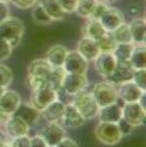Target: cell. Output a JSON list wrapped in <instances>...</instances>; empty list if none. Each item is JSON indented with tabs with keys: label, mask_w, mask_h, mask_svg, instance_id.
I'll return each instance as SVG.
<instances>
[{
	"label": "cell",
	"mask_w": 146,
	"mask_h": 147,
	"mask_svg": "<svg viewBox=\"0 0 146 147\" xmlns=\"http://www.w3.org/2000/svg\"><path fill=\"white\" fill-rule=\"evenodd\" d=\"M24 32H26L24 23L16 17L10 16L0 23V38L10 42V45L14 48L21 44Z\"/></svg>",
	"instance_id": "obj_1"
},
{
	"label": "cell",
	"mask_w": 146,
	"mask_h": 147,
	"mask_svg": "<svg viewBox=\"0 0 146 147\" xmlns=\"http://www.w3.org/2000/svg\"><path fill=\"white\" fill-rule=\"evenodd\" d=\"M70 104H72L77 109V111L82 115V117L86 121L95 118L99 111V106L94 100L92 93L86 89L72 95Z\"/></svg>",
	"instance_id": "obj_2"
},
{
	"label": "cell",
	"mask_w": 146,
	"mask_h": 147,
	"mask_svg": "<svg viewBox=\"0 0 146 147\" xmlns=\"http://www.w3.org/2000/svg\"><path fill=\"white\" fill-rule=\"evenodd\" d=\"M94 135L99 142L106 146H116L123 139V135L121 134L117 124L106 123V122H99L95 125Z\"/></svg>",
	"instance_id": "obj_3"
},
{
	"label": "cell",
	"mask_w": 146,
	"mask_h": 147,
	"mask_svg": "<svg viewBox=\"0 0 146 147\" xmlns=\"http://www.w3.org/2000/svg\"><path fill=\"white\" fill-rule=\"evenodd\" d=\"M91 93H92L94 100L97 101L99 107L110 105L112 102H116L118 99L116 86L111 82H109L107 80L101 81V82H97L93 86Z\"/></svg>",
	"instance_id": "obj_4"
},
{
	"label": "cell",
	"mask_w": 146,
	"mask_h": 147,
	"mask_svg": "<svg viewBox=\"0 0 146 147\" xmlns=\"http://www.w3.org/2000/svg\"><path fill=\"white\" fill-rule=\"evenodd\" d=\"M88 78L87 74H66L62 83V92L66 95L72 96L83 89H87Z\"/></svg>",
	"instance_id": "obj_5"
},
{
	"label": "cell",
	"mask_w": 146,
	"mask_h": 147,
	"mask_svg": "<svg viewBox=\"0 0 146 147\" xmlns=\"http://www.w3.org/2000/svg\"><path fill=\"white\" fill-rule=\"evenodd\" d=\"M59 99V93L52 89L50 86L46 84L44 87H41L39 89L32 90L30 94V104L41 111L42 109H45L48 104H51L52 101Z\"/></svg>",
	"instance_id": "obj_6"
},
{
	"label": "cell",
	"mask_w": 146,
	"mask_h": 147,
	"mask_svg": "<svg viewBox=\"0 0 146 147\" xmlns=\"http://www.w3.org/2000/svg\"><path fill=\"white\" fill-rule=\"evenodd\" d=\"M122 117L134 128L143 125L145 123V118H146V109H144L139 101L123 102Z\"/></svg>",
	"instance_id": "obj_7"
},
{
	"label": "cell",
	"mask_w": 146,
	"mask_h": 147,
	"mask_svg": "<svg viewBox=\"0 0 146 147\" xmlns=\"http://www.w3.org/2000/svg\"><path fill=\"white\" fill-rule=\"evenodd\" d=\"M62 68L66 74H87L88 62L76 50L68 51Z\"/></svg>",
	"instance_id": "obj_8"
},
{
	"label": "cell",
	"mask_w": 146,
	"mask_h": 147,
	"mask_svg": "<svg viewBox=\"0 0 146 147\" xmlns=\"http://www.w3.org/2000/svg\"><path fill=\"white\" fill-rule=\"evenodd\" d=\"M59 123L65 129H77V128H81L86 123V119L77 111V109L72 104L69 102V104H65L64 112L62 115Z\"/></svg>",
	"instance_id": "obj_9"
},
{
	"label": "cell",
	"mask_w": 146,
	"mask_h": 147,
	"mask_svg": "<svg viewBox=\"0 0 146 147\" xmlns=\"http://www.w3.org/2000/svg\"><path fill=\"white\" fill-rule=\"evenodd\" d=\"M117 89V98L118 100H121L122 102H134V101H139L140 98L144 93L138 86L130 80V81H126L116 86Z\"/></svg>",
	"instance_id": "obj_10"
},
{
	"label": "cell",
	"mask_w": 146,
	"mask_h": 147,
	"mask_svg": "<svg viewBox=\"0 0 146 147\" xmlns=\"http://www.w3.org/2000/svg\"><path fill=\"white\" fill-rule=\"evenodd\" d=\"M39 134L45 140L47 146L54 147L60 140H63L66 136V130L65 128L60 125L59 122H50L47 125L44 127V129Z\"/></svg>",
	"instance_id": "obj_11"
},
{
	"label": "cell",
	"mask_w": 146,
	"mask_h": 147,
	"mask_svg": "<svg viewBox=\"0 0 146 147\" xmlns=\"http://www.w3.org/2000/svg\"><path fill=\"white\" fill-rule=\"evenodd\" d=\"M21 102L22 98L18 92L14 89H5L1 96H0V111L9 117V116L16 112Z\"/></svg>",
	"instance_id": "obj_12"
},
{
	"label": "cell",
	"mask_w": 146,
	"mask_h": 147,
	"mask_svg": "<svg viewBox=\"0 0 146 147\" xmlns=\"http://www.w3.org/2000/svg\"><path fill=\"white\" fill-rule=\"evenodd\" d=\"M94 68L97 72L99 74L101 77L107 78L109 76L112 74V71L116 68L117 60L114 57L112 53H107V52H100L94 60Z\"/></svg>",
	"instance_id": "obj_13"
},
{
	"label": "cell",
	"mask_w": 146,
	"mask_h": 147,
	"mask_svg": "<svg viewBox=\"0 0 146 147\" xmlns=\"http://www.w3.org/2000/svg\"><path fill=\"white\" fill-rule=\"evenodd\" d=\"M5 125V133L7 138L14 139L17 136H22V135H27L29 133L30 127L24 122L23 119H21L18 116L16 115H11L9 116L6 121L4 122Z\"/></svg>",
	"instance_id": "obj_14"
},
{
	"label": "cell",
	"mask_w": 146,
	"mask_h": 147,
	"mask_svg": "<svg viewBox=\"0 0 146 147\" xmlns=\"http://www.w3.org/2000/svg\"><path fill=\"white\" fill-rule=\"evenodd\" d=\"M99 22L106 32H112L115 28H117L120 24L124 22V16L120 9L109 5L107 9L104 11V13L99 18Z\"/></svg>",
	"instance_id": "obj_15"
},
{
	"label": "cell",
	"mask_w": 146,
	"mask_h": 147,
	"mask_svg": "<svg viewBox=\"0 0 146 147\" xmlns=\"http://www.w3.org/2000/svg\"><path fill=\"white\" fill-rule=\"evenodd\" d=\"M122 105L123 102L118 100L116 102H112L110 105L99 107L98 117L99 122H106V123H117L122 118Z\"/></svg>",
	"instance_id": "obj_16"
},
{
	"label": "cell",
	"mask_w": 146,
	"mask_h": 147,
	"mask_svg": "<svg viewBox=\"0 0 146 147\" xmlns=\"http://www.w3.org/2000/svg\"><path fill=\"white\" fill-rule=\"evenodd\" d=\"M133 71H134V69L132 68L129 62H117L116 68L106 80L109 82L114 83L115 86H117L122 82L130 81L133 76Z\"/></svg>",
	"instance_id": "obj_17"
},
{
	"label": "cell",
	"mask_w": 146,
	"mask_h": 147,
	"mask_svg": "<svg viewBox=\"0 0 146 147\" xmlns=\"http://www.w3.org/2000/svg\"><path fill=\"white\" fill-rule=\"evenodd\" d=\"M76 51L80 53L88 63L93 62V60L98 57V54L100 53L99 47L97 45V41L93 39L86 38V36H82V39L77 42Z\"/></svg>",
	"instance_id": "obj_18"
},
{
	"label": "cell",
	"mask_w": 146,
	"mask_h": 147,
	"mask_svg": "<svg viewBox=\"0 0 146 147\" xmlns=\"http://www.w3.org/2000/svg\"><path fill=\"white\" fill-rule=\"evenodd\" d=\"M18 116L21 119H23L29 127H33L38 123V121L40 118V111L36 107H34L32 104L29 102H21V105L18 106L16 110V112L14 113Z\"/></svg>",
	"instance_id": "obj_19"
},
{
	"label": "cell",
	"mask_w": 146,
	"mask_h": 147,
	"mask_svg": "<svg viewBox=\"0 0 146 147\" xmlns=\"http://www.w3.org/2000/svg\"><path fill=\"white\" fill-rule=\"evenodd\" d=\"M64 107H65V104L62 100H54L51 104L42 109L40 111V117L44 118L47 123L50 122H59L60 118H62V115L64 112Z\"/></svg>",
	"instance_id": "obj_20"
},
{
	"label": "cell",
	"mask_w": 146,
	"mask_h": 147,
	"mask_svg": "<svg viewBox=\"0 0 146 147\" xmlns=\"http://www.w3.org/2000/svg\"><path fill=\"white\" fill-rule=\"evenodd\" d=\"M132 42L134 45H145L146 40V21L144 17H135L129 23Z\"/></svg>",
	"instance_id": "obj_21"
},
{
	"label": "cell",
	"mask_w": 146,
	"mask_h": 147,
	"mask_svg": "<svg viewBox=\"0 0 146 147\" xmlns=\"http://www.w3.org/2000/svg\"><path fill=\"white\" fill-rule=\"evenodd\" d=\"M68 50L63 45H53L47 50L45 59L52 68H62Z\"/></svg>",
	"instance_id": "obj_22"
},
{
	"label": "cell",
	"mask_w": 146,
	"mask_h": 147,
	"mask_svg": "<svg viewBox=\"0 0 146 147\" xmlns=\"http://www.w3.org/2000/svg\"><path fill=\"white\" fill-rule=\"evenodd\" d=\"M81 32H82V36H86V38L93 39L97 41L106 33V30L104 29V27L101 26V23L98 20L87 18V21L84 22Z\"/></svg>",
	"instance_id": "obj_23"
},
{
	"label": "cell",
	"mask_w": 146,
	"mask_h": 147,
	"mask_svg": "<svg viewBox=\"0 0 146 147\" xmlns=\"http://www.w3.org/2000/svg\"><path fill=\"white\" fill-rule=\"evenodd\" d=\"M51 69H52V66L47 63V60L45 58H38L29 63L27 75L48 77V75H50V72H51Z\"/></svg>",
	"instance_id": "obj_24"
},
{
	"label": "cell",
	"mask_w": 146,
	"mask_h": 147,
	"mask_svg": "<svg viewBox=\"0 0 146 147\" xmlns=\"http://www.w3.org/2000/svg\"><path fill=\"white\" fill-rule=\"evenodd\" d=\"M129 63L134 70L146 69V48L145 45H134Z\"/></svg>",
	"instance_id": "obj_25"
},
{
	"label": "cell",
	"mask_w": 146,
	"mask_h": 147,
	"mask_svg": "<svg viewBox=\"0 0 146 147\" xmlns=\"http://www.w3.org/2000/svg\"><path fill=\"white\" fill-rule=\"evenodd\" d=\"M39 1L41 3L42 7L45 9L47 15L51 17V20L53 22L64 20L65 13L62 11V9H60V6H59L57 0H39Z\"/></svg>",
	"instance_id": "obj_26"
},
{
	"label": "cell",
	"mask_w": 146,
	"mask_h": 147,
	"mask_svg": "<svg viewBox=\"0 0 146 147\" xmlns=\"http://www.w3.org/2000/svg\"><path fill=\"white\" fill-rule=\"evenodd\" d=\"M110 33L112 34L115 41H116V44H129V42H132V35H130L129 24L126 23V22H123L122 24H120L117 28H115Z\"/></svg>",
	"instance_id": "obj_27"
},
{
	"label": "cell",
	"mask_w": 146,
	"mask_h": 147,
	"mask_svg": "<svg viewBox=\"0 0 146 147\" xmlns=\"http://www.w3.org/2000/svg\"><path fill=\"white\" fill-rule=\"evenodd\" d=\"M64 75H65V71L63 70V68H52L50 75L47 77V84L52 89L60 93L62 92V83H63Z\"/></svg>",
	"instance_id": "obj_28"
},
{
	"label": "cell",
	"mask_w": 146,
	"mask_h": 147,
	"mask_svg": "<svg viewBox=\"0 0 146 147\" xmlns=\"http://www.w3.org/2000/svg\"><path fill=\"white\" fill-rule=\"evenodd\" d=\"M133 48H134V44H132V42H129V44H116L112 54L117 62H129Z\"/></svg>",
	"instance_id": "obj_29"
},
{
	"label": "cell",
	"mask_w": 146,
	"mask_h": 147,
	"mask_svg": "<svg viewBox=\"0 0 146 147\" xmlns=\"http://www.w3.org/2000/svg\"><path fill=\"white\" fill-rule=\"evenodd\" d=\"M33 12H32V17H33V21L36 24H40V26H48L51 24L53 21L51 20V17L47 15V12L45 11V9L42 7L41 3L36 1V4L33 6Z\"/></svg>",
	"instance_id": "obj_30"
},
{
	"label": "cell",
	"mask_w": 146,
	"mask_h": 147,
	"mask_svg": "<svg viewBox=\"0 0 146 147\" xmlns=\"http://www.w3.org/2000/svg\"><path fill=\"white\" fill-rule=\"evenodd\" d=\"M97 45H98L100 52L112 53L115 46H116V41H115L114 36L110 32H106L100 39L97 40Z\"/></svg>",
	"instance_id": "obj_31"
},
{
	"label": "cell",
	"mask_w": 146,
	"mask_h": 147,
	"mask_svg": "<svg viewBox=\"0 0 146 147\" xmlns=\"http://www.w3.org/2000/svg\"><path fill=\"white\" fill-rule=\"evenodd\" d=\"M95 1L97 0H77L75 13L77 16L87 20V18L89 17V15H91V11H92Z\"/></svg>",
	"instance_id": "obj_32"
},
{
	"label": "cell",
	"mask_w": 146,
	"mask_h": 147,
	"mask_svg": "<svg viewBox=\"0 0 146 147\" xmlns=\"http://www.w3.org/2000/svg\"><path fill=\"white\" fill-rule=\"evenodd\" d=\"M14 81V72L7 65L0 63V87L7 89Z\"/></svg>",
	"instance_id": "obj_33"
},
{
	"label": "cell",
	"mask_w": 146,
	"mask_h": 147,
	"mask_svg": "<svg viewBox=\"0 0 146 147\" xmlns=\"http://www.w3.org/2000/svg\"><path fill=\"white\" fill-rule=\"evenodd\" d=\"M26 83L30 90L39 89L41 87L47 84V77H41V76H33V75H27Z\"/></svg>",
	"instance_id": "obj_34"
},
{
	"label": "cell",
	"mask_w": 146,
	"mask_h": 147,
	"mask_svg": "<svg viewBox=\"0 0 146 147\" xmlns=\"http://www.w3.org/2000/svg\"><path fill=\"white\" fill-rule=\"evenodd\" d=\"M132 81L143 92H146V69H138L133 71Z\"/></svg>",
	"instance_id": "obj_35"
},
{
	"label": "cell",
	"mask_w": 146,
	"mask_h": 147,
	"mask_svg": "<svg viewBox=\"0 0 146 147\" xmlns=\"http://www.w3.org/2000/svg\"><path fill=\"white\" fill-rule=\"evenodd\" d=\"M107 4L105 1H103V0H97L92 11H91V15L88 18H91V20H98L101 17V15L104 13V11L107 9Z\"/></svg>",
	"instance_id": "obj_36"
},
{
	"label": "cell",
	"mask_w": 146,
	"mask_h": 147,
	"mask_svg": "<svg viewBox=\"0 0 146 147\" xmlns=\"http://www.w3.org/2000/svg\"><path fill=\"white\" fill-rule=\"evenodd\" d=\"M14 50L15 48L10 45V42L0 38V62H4V60L9 59L11 57L12 52H14Z\"/></svg>",
	"instance_id": "obj_37"
},
{
	"label": "cell",
	"mask_w": 146,
	"mask_h": 147,
	"mask_svg": "<svg viewBox=\"0 0 146 147\" xmlns=\"http://www.w3.org/2000/svg\"><path fill=\"white\" fill-rule=\"evenodd\" d=\"M64 13H74L77 0H57Z\"/></svg>",
	"instance_id": "obj_38"
},
{
	"label": "cell",
	"mask_w": 146,
	"mask_h": 147,
	"mask_svg": "<svg viewBox=\"0 0 146 147\" xmlns=\"http://www.w3.org/2000/svg\"><path fill=\"white\" fill-rule=\"evenodd\" d=\"M10 147H29V135H22L11 139L10 141H7Z\"/></svg>",
	"instance_id": "obj_39"
},
{
	"label": "cell",
	"mask_w": 146,
	"mask_h": 147,
	"mask_svg": "<svg viewBox=\"0 0 146 147\" xmlns=\"http://www.w3.org/2000/svg\"><path fill=\"white\" fill-rule=\"evenodd\" d=\"M117 127H118V129H120V131H121V134H122L123 136H126V135H129V134L133 131V129H134V127H133L132 124H129L128 122H127L123 117L121 118L118 122H117Z\"/></svg>",
	"instance_id": "obj_40"
},
{
	"label": "cell",
	"mask_w": 146,
	"mask_h": 147,
	"mask_svg": "<svg viewBox=\"0 0 146 147\" xmlns=\"http://www.w3.org/2000/svg\"><path fill=\"white\" fill-rule=\"evenodd\" d=\"M10 1L14 4L17 9L28 10V9H32L38 0H10Z\"/></svg>",
	"instance_id": "obj_41"
},
{
	"label": "cell",
	"mask_w": 146,
	"mask_h": 147,
	"mask_svg": "<svg viewBox=\"0 0 146 147\" xmlns=\"http://www.w3.org/2000/svg\"><path fill=\"white\" fill-rule=\"evenodd\" d=\"M29 147H47V144L38 133L34 136H29Z\"/></svg>",
	"instance_id": "obj_42"
},
{
	"label": "cell",
	"mask_w": 146,
	"mask_h": 147,
	"mask_svg": "<svg viewBox=\"0 0 146 147\" xmlns=\"http://www.w3.org/2000/svg\"><path fill=\"white\" fill-rule=\"evenodd\" d=\"M9 17H10V7L7 3L0 1V23L4 22Z\"/></svg>",
	"instance_id": "obj_43"
},
{
	"label": "cell",
	"mask_w": 146,
	"mask_h": 147,
	"mask_svg": "<svg viewBox=\"0 0 146 147\" xmlns=\"http://www.w3.org/2000/svg\"><path fill=\"white\" fill-rule=\"evenodd\" d=\"M54 147H80V146H78V144L75 141V140L65 136L63 140H60Z\"/></svg>",
	"instance_id": "obj_44"
},
{
	"label": "cell",
	"mask_w": 146,
	"mask_h": 147,
	"mask_svg": "<svg viewBox=\"0 0 146 147\" xmlns=\"http://www.w3.org/2000/svg\"><path fill=\"white\" fill-rule=\"evenodd\" d=\"M128 12H129V15H132V16L139 17V15H140V12H141V9H140V6H139V5L132 4L128 7Z\"/></svg>",
	"instance_id": "obj_45"
},
{
	"label": "cell",
	"mask_w": 146,
	"mask_h": 147,
	"mask_svg": "<svg viewBox=\"0 0 146 147\" xmlns=\"http://www.w3.org/2000/svg\"><path fill=\"white\" fill-rule=\"evenodd\" d=\"M5 144H7V135H6V133L4 130L0 129V147Z\"/></svg>",
	"instance_id": "obj_46"
},
{
	"label": "cell",
	"mask_w": 146,
	"mask_h": 147,
	"mask_svg": "<svg viewBox=\"0 0 146 147\" xmlns=\"http://www.w3.org/2000/svg\"><path fill=\"white\" fill-rule=\"evenodd\" d=\"M6 118H7V116H6V115H4L1 111H0V125H1V124H4V122L6 121Z\"/></svg>",
	"instance_id": "obj_47"
},
{
	"label": "cell",
	"mask_w": 146,
	"mask_h": 147,
	"mask_svg": "<svg viewBox=\"0 0 146 147\" xmlns=\"http://www.w3.org/2000/svg\"><path fill=\"white\" fill-rule=\"evenodd\" d=\"M103 1H105L107 5H111V4H114V3H116L117 0H103Z\"/></svg>",
	"instance_id": "obj_48"
},
{
	"label": "cell",
	"mask_w": 146,
	"mask_h": 147,
	"mask_svg": "<svg viewBox=\"0 0 146 147\" xmlns=\"http://www.w3.org/2000/svg\"><path fill=\"white\" fill-rule=\"evenodd\" d=\"M4 90H5V88H3V87H0V96H1V94L4 93Z\"/></svg>",
	"instance_id": "obj_49"
},
{
	"label": "cell",
	"mask_w": 146,
	"mask_h": 147,
	"mask_svg": "<svg viewBox=\"0 0 146 147\" xmlns=\"http://www.w3.org/2000/svg\"><path fill=\"white\" fill-rule=\"evenodd\" d=\"M1 147H10V146H9V144H5V145H3Z\"/></svg>",
	"instance_id": "obj_50"
},
{
	"label": "cell",
	"mask_w": 146,
	"mask_h": 147,
	"mask_svg": "<svg viewBox=\"0 0 146 147\" xmlns=\"http://www.w3.org/2000/svg\"><path fill=\"white\" fill-rule=\"evenodd\" d=\"M0 1H4V3H9L10 0H0Z\"/></svg>",
	"instance_id": "obj_51"
},
{
	"label": "cell",
	"mask_w": 146,
	"mask_h": 147,
	"mask_svg": "<svg viewBox=\"0 0 146 147\" xmlns=\"http://www.w3.org/2000/svg\"><path fill=\"white\" fill-rule=\"evenodd\" d=\"M47 147H53V146H47Z\"/></svg>",
	"instance_id": "obj_52"
}]
</instances>
